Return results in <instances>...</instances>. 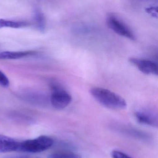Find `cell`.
I'll return each mask as SVG.
<instances>
[{
	"label": "cell",
	"instance_id": "obj_1",
	"mask_svg": "<svg viewBox=\"0 0 158 158\" xmlns=\"http://www.w3.org/2000/svg\"><path fill=\"white\" fill-rule=\"evenodd\" d=\"M90 93L95 100L106 107L112 109H124L127 104L125 99L114 92L99 87H92Z\"/></svg>",
	"mask_w": 158,
	"mask_h": 158
},
{
	"label": "cell",
	"instance_id": "obj_2",
	"mask_svg": "<svg viewBox=\"0 0 158 158\" xmlns=\"http://www.w3.org/2000/svg\"><path fill=\"white\" fill-rule=\"evenodd\" d=\"M53 140L51 137L41 135L35 139L19 142L18 151L27 153H40L50 148L53 144Z\"/></svg>",
	"mask_w": 158,
	"mask_h": 158
},
{
	"label": "cell",
	"instance_id": "obj_3",
	"mask_svg": "<svg viewBox=\"0 0 158 158\" xmlns=\"http://www.w3.org/2000/svg\"><path fill=\"white\" fill-rule=\"evenodd\" d=\"M106 23L110 29L119 35L131 40H136L135 35L131 30L120 19L114 14H109L107 15Z\"/></svg>",
	"mask_w": 158,
	"mask_h": 158
},
{
	"label": "cell",
	"instance_id": "obj_4",
	"mask_svg": "<svg viewBox=\"0 0 158 158\" xmlns=\"http://www.w3.org/2000/svg\"><path fill=\"white\" fill-rule=\"evenodd\" d=\"M51 96L52 106L57 109H63L66 107L72 101V97L66 90L61 87L54 85Z\"/></svg>",
	"mask_w": 158,
	"mask_h": 158
},
{
	"label": "cell",
	"instance_id": "obj_5",
	"mask_svg": "<svg viewBox=\"0 0 158 158\" xmlns=\"http://www.w3.org/2000/svg\"><path fill=\"white\" fill-rule=\"evenodd\" d=\"M129 62L144 74L158 75V67L157 64L155 62L136 57H131L129 59Z\"/></svg>",
	"mask_w": 158,
	"mask_h": 158
},
{
	"label": "cell",
	"instance_id": "obj_6",
	"mask_svg": "<svg viewBox=\"0 0 158 158\" xmlns=\"http://www.w3.org/2000/svg\"><path fill=\"white\" fill-rule=\"evenodd\" d=\"M19 142L15 139L0 135V153L18 151Z\"/></svg>",
	"mask_w": 158,
	"mask_h": 158
},
{
	"label": "cell",
	"instance_id": "obj_7",
	"mask_svg": "<svg viewBox=\"0 0 158 158\" xmlns=\"http://www.w3.org/2000/svg\"><path fill=\"white\" fill-rule=\"evenodd\" d=\"M135 117L138 122L149 126L157 127V117L152 112L146 110H140L135 113Z\"/></svg>",
	"mask_w": 158,
	"mask_h": 158
},
{
	"label": "cell",
	"instance_id": "obj_8",
	"mask_svg": "<svg viewBox=\"0 0 158 158\" xmlns=\"http://www.w3.org/2000/svg\"><path fill=\"white\" fill-rule=\"evenodd\" d=\"M34 54L32 51L26 52H0V60L17 59Z\"/></svg>",
	"mask_w": 158,
	"mask_h": 158
},
{
	"label": "cell",
	"instance_id": "obj_9",
	"mask_svg": "<svg viewBox=\"0 0 158 158\" xmlns=\"http://www.w3.org/2000/svg\"><path fill=\"white\" fill-rule=\"evenodd\" d=\"M29 25V23L26 21H13L0 19V28L10 27L13 28H20Z\"/></svg>",
	"mask_w": 158,
	"mask_h": 158
},
{
	"label": "cell",
	"instance_id": "obj_10",
	"mask_svg": "<svg viewBox=\"0 0 158 158\" xmlns=\"http://www.w3.org/2000/svg\"><path fill=\"white\" fill-rule=\"evenodd\" d=\"M35 20L37 28L41 31H44L45 28V20L44 15L41 11L36 10L35 13Z\"/></svg>",
	"mask_w": 158,
	"mask_h": 158
},
{
	"label": "cell",
	"instance_id": "obj_11",
	"mask_svg": "<svg viewBox=\"0 0 158 158\" xmlns=\"http://www.w3.org/2000/svg\"><path fill=\"white\" fill-rule=\"evenodd\" d=\"M48 158H82L76 153L70 152H59L50 155Z\"/></svg>",
	"mask_w": 158,
	"mask_h": 158
},
{
	"label": "cell",
	"instance_id": "obj_12",
	"mask_svg": "<svg viewBox=\"0 0 158 158\" xmlns=\"http://www.w3.org/2000/svg\"><path fill=\"white\" fill-rule=\"evenodd\" d=\"M9 82L8 78L2 71H0V85L3 87H6L9 86Z\"/></svg>",
	"mask_w": 158,
	"mask_h": 158
},
{
	"label": "cell",
	"instance_id": "obj_13",
	"mask_svg": "<svg viewBox=\"0 0 158 158\" xmlns=\"http://www.w3.org/2000/svg\"><path fill=\"white\" fill-rule=\"evenodd\" d=\"M146 12L149 15H151L154 18H157L158 7L157 6H150L146 8Z\"/></svg>",
	"mask_w": 158,
	"mask_h": 158
},
{
	"label": "cell",
	"instance_id": "obj_14",
	"mask_svg": "<svg viewBox=\"0 0 158 158\" xmlns=\"http://www.w3.org/2000/svg\"><path fill=\"white\" fill-rule=\"evenodd\" d=\"M112 158H132L120 151L114 150L111 153Z\"/></svg>",
	"mask_w": 158,
	"mask_h": 158
},
{
	"label": "cell",
	"instance_id": "obj_15",
	"mask_svg": "<svg viewBox=\"0 0 158 158\" xmlns=\"http://www.w3.org/2000/svg\"><path fill=\"white\" fill-rule=\"evenodd\" d=\"M11 158H41L40 157H35L29 156H19Z\"/></svg>",
	"mask_w": 158,
	"mask_h": 158
},
{
	"label": "cell",
	"instance_id": "obj_16",
	"mask_svg": "<svg viewBox=\"0 0 158 158\" xmlns=\"http://www.w3.org/2000/svg\"><path fill=\"white\" fill-rule=\"evenodd\" d=\"M142 1H147V0H142Z\"/></svg>",
	"mask_w": 158,
	"mask_h": 158
}]
</instances>
